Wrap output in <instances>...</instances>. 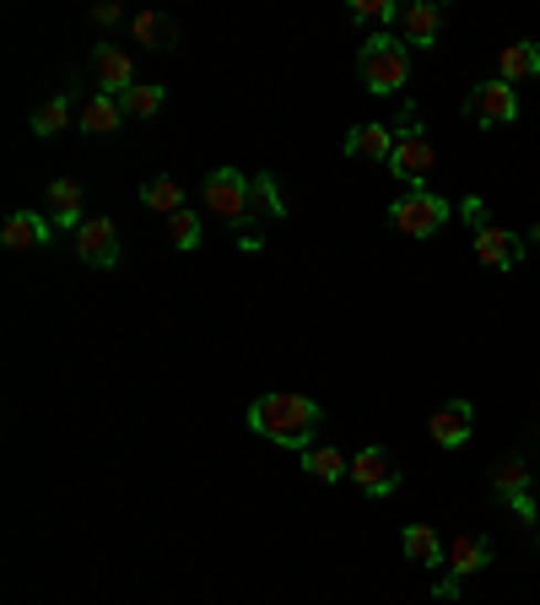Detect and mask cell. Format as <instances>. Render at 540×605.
<instances>
[{
    "label": "cell",
    "mask_w": 540,
    "mask_h": 605,
    "mask_svg": "<svg viewBox=\"0 0 540 605\" xmlns=\"http://www.w3.org/2000/svg\"><path fill=\"white\" fill-rule=\"evenodd\" d=\"M319 422H325V405L308 401V395H293V390H271V395H260V401L248 405V427L260 438H271V444L297 449V454L314 444Z\"/></svg>",
    "instance_id": "obj_1"
},
{
    "label": "cell",
    "mask_w": 540,
    "mask_h": 605,
    "mask_svg": "<svg viewBox=\"0 0 540 605\" xmlns=\"http://www.w3.org/2000/svg\"><path fill=\"white\" fill-rule=\"evenodd\" d=\"M357 76L368 93L379 98H394L405 82H411V50L405 39H390V33H368L362 50H357Z\"/></svg>",
    "instance_id": "obj_2"
},
{
    "label": "cell",
    "mask_w": 540,
    "mask_h": 605,
    "mask_svg": "<svg viewBox=\"0 0 540 605\" xmlns=\"http://www.w3.org/2000/svg\"><path fill=\"white\" fill-rule=\"evenodd\" d=\"M205 211L222 216L227 227H239L244 216H254V173H244V168L205 173Z\"/></svg>",
    "instance_id": "obj_3"
},
{
    "label": "cell",
    "mask_w": 540,
    "mask_h": 605,
    "mask_svg": "<svg viewBox=\"0 0 540 605\" xmlns=\"http://www.w3.org/2000/svg\"><path fill=\"white\" fill-rule=\"evenodd\" d=\"M448 216H454V205L443 201V195H433V190H405V195L390 205L394 233H405V238H433Z\"/></svg>",
    "instance_id": "obj_4"
},
{
    "label": "cell",
    "mask_w": 540,
    "mask_h": 605,
    "mask_svg": "<svg viewBox=\"0 0 540 605\" xmlns=\"http://www.w3.org/2000/svg\"><path fill=\"white\" fill-rule=\"evenodd\" d=\"M465 119H470V125H513V119H519V93H513V82H502V76L476 82L470 98H465Z\"/></svg>",
    "instance_id": "obj_5"
},
{
    "label": "cell",
    "mask_w": 540,
    "mask_h": 605,
    "mask_svg": "<svg viewBox=\"0 0 540 605\" xmlns=\"http://www.w3.org/2000/svg\"><path fill=\"white\" fill-rule=\"evenodd\" d=\"M487 562H491V541H487V535H459V541L448 546V562H443V567H448V579H438V595H443V601H454V595H459V584H465L470 573H481Z\"/></svg>",
    "instance_id": "obj_6"
},
{
    "label": "cell",
    "mask_w": 540,
    "mask_h": 605,
    "mask_svg": "<svg viewBox=\"0 0 540 605\" xmlns=\"http://www.w3.org/2000/svg\"><path fill=\"white\" fill-rule=\"evenodd\" d=\"M76 254L93 265V270H114L119 265V222L114 216H87L76 227Z\"/></svg>",
    "instance_id": "obj_7"
},
{
    "label": "cell",
    "mask_w": 540,
    "mask_h": 605,
    "mask_svg": "<svg viewBox=\"0 0 540 605\" xmlns=\"http://www.w3.org/2000/svg\"><path fill=\"white\" fill-rule=\"evenodd\" d=\"M351 481L368 492V498H390L394 487H400V470H394V454L379 449V444H368V449L351 454Z\"/></svg>",
    "instance_id": "obj_8"
},
{
    "label": "cell",
    "mask_w": 540,
    "mask_h": 605,
    "mask_svg": "<svg viewBox=\"0 0 540 605\" xmlns=\"http://www.w3.org/2000/svg\"><path fill=\"white\" fill-rule=\"evenodd\" d=\"M433 162H438V151H433V141H427L422 130H411V136H400V147H394L390 173H394V179H405L411 190H422V179L433 173Z\"/></svg>",
    "instance_id": "obj_9"
},
{
    "label": "cell",
    "mask_w": 540,
    "mask_h": 605,
    "mask_svg": "<svg viewBox=\"0 0 540 605\" xmlns=\"http://www.w3.org/2000/svg\"><path fill=\"white\" fill-rule=\"evenodd\" d=\"M470 427H476V405L470 401H443L433 411V422H427V433H433L438 449H465L470 444Z\"/></svg>",
    "instance_id": "obj_10"
},
{
    "label": "cell",
    "mask_w": 540,
    "mask_h": 605,
    "mask_svg": "<svg viewBox=\"0 0 540 605\" xmlns=\"http://www.w3.org/2000/svg\"><path fill=\"white\" fill-rule=\"evenodd\" d=\"M93 82H98V93H108V98H125V93L136 87L130 54L119 50V44H98V50H93Z\"/></svg>",
    "instance_id": "obj_11"
},
{
    "label": "cell",
    "mask_w": 540,
    "mask_h": 605,
    "mask_svg": "<svg viewBox=\"0 0 540 605\" xmlns=\"http://www.w3.org/2000/svg\"><path fill=\"white\" fill-rule=\"evenodd\" d=\"M476 259H481L487 270H513V265L525 259V244H519V233H508V227L487 222V227L476 233Z\"/></svg>",
    "instance_id": "obj_12"
},
{
    "label": "cell",
    "mask_w": 540,
    "mask_h": 605,
    "mask_svg": "<svg viewBox=\"0 0 540 605\" xmlns=\"http://www.w3.org/2000/svg\"><path fill=\"white\" fill-rule=\"evenodd\" d=\"M438 28H443V6H433V0H416V6L400 11L405 50H433V44H438Z\"/></svg>",
    "instance_id": "obj_13"
},
{
    "label": "cell",
    "mask_w": 540,
    "mask_h": 605,
    "mask_svg": "<svg viewBox=\"0 0 540 605\" xmlns=\"http://www.w3.org/2000/svg\"><path fill=\"white\" fill-rule=\"evenodd\" d=\"M54 238V222L50 216H33V211H11L6 227H0V244L6 250H44Z\"/></svg>",
    "instance_id": "obj_14"
},
{
    "label": "cell",
    "mask_w": 540,
    "mask_h": 605,
    "mask_svg": "<svg viewBox=\"0 0 540 605\" xmlns=\"http://www.w3.org/2000/svg\"><path fill=\"white\" fill-rule=\"evenodd\" d=\"M54 222V233H76L87 216H82V184L76 179H54L50 184V211H44Z\"/></svg>",
    "instance_id": "obj_15"
},
{
    "label": "cell",
    "mask_w": 540,
    "mask_h": 605,
    "mask_svg": "<svg viewBox=\"0 0 540 605\" xmlns=\"http://www.w3.org/2000/svg\"><path fill=\"white\" fill-rule=\"evenodd\" d=\"M394 147H400V130L394 125H357L346 136V151L351 157H368V162H390Z\"/></svg>",
    "instance_id": "obj_16"
},
{
    "label": "cell",
    "mask_w": 540,
    "mask_h": 605,
    "mask_svg": "<svg viewBox=\"0 0 540 605\" xmlns=\"http://www.w3.org/2000/svg\"><path fill=\"white\" fill-rule=\"evenodd\" d=\"M130 39L147 44V50H173L179 44V22L162 17V11H136L130 17Z\"/></svg>",
    "instance_id": "obj_17"
},
{
    "label": "cell",
    "mask_w": 540,
    "mask_h": 605,
    "mask_svg": "<svg viewBox=\"0 0 540 605\" xmlns=\"http://www.w3.org/2000/svg\"><path fill=\"white\" fill-rule=\"evenodd\" d=\"M400 546H405V556H411L416 567H427V573L448 562V546L438 541V530H427V524H411V530L400 535Z\"/></svg>",
    "instance_id": "obj_18"
},
{
    "label": "cell",
    "mask_w": 540,
    "mask_h": 605,
    "mask_svg": "<svg viewBox=\"0 0 540 605\" xmlns=\"http://www.w3.org/2000/svg\"><path fill=\"white\" fill-rule=\"evenodd\" d=\"M119 119H125V108H119V98H108V93H93V98L82 103V130L87 136H114Z\"/></svg>",
    "instance_id": "obj_19"
},
{
    "label": "cell",
    "mask_w": 540,
    "mask_h": 605,
    "mask_svg": "<svg viewBox=\"0 0 540 605\" xmlns=\"http://www.w3.org/2000/svg\"><path fill=\"white\" fill-rule=\"evenodd\" d=\"M303 470L314 481H341V476H351V459L341 449H330V444H308L303 449Z\"/></svg>",
    "instance_id": "obj_20"
},
{
    "label": "cell",
    "mask_w": 540,
    "mask_h": 605,
    "mask_svg": "<svg viewBox=\"0 0 540 605\" xmlns=\"http://www.w3.org/2000/svg\"><path fill=\"white\" fill-rule=\"evenodd\" d=\"M491 492L508 498V503H525V498H530V470H525V459L497 465V470H491Z\"/></svg>",
    "instance_id": "obj_21"
},
{
    "label": "cell",
    "mask_w": 540,
    "mask_h": 605,
    "mask_svg": "<svg viewBox=\"0 0 540 605\" xmlns=\"http://www.w3.org/2000/svg\"><path fill=\"white\" fill-rule=\"evenodd\" d=\"M497 65H502V82H530L540 76V44H508Z\"/></svg>",
    "instance_id": "obj_22"
},
{
    "label": "cell",
    "mask_w": 540,
    "mask_h": 605,
    "mask_svg": "<svg viewBox=\"0 0 540 605\" xmlns=\"http://www.w3.org/2000/svg\"><path fill=\"white\" fill-rule=\"evenodd\" d=\"M162 103H168V87H157V82H136V87L119 98V108H125V119H151Z\"/></svg>",
    "instance_id": "obj_23"
},
{
    "label": "cell",
    "mask_w": 540,
    "mask_h": 605,
    "mask_svg": "<svg viewBox=\"0 0 540 605\" xmlns=\"http://www.w3.org/2000/svg\"><path fill=\"white\" fill-rule=\"evenodd\" d=\"M141 201H147L157 216H173V211H184V184H179V179H147V184H141Z\"/></svg>",
    "instance_id": "obj_24"
},
{
    "label": "cell",
    "mask_w": 540,
    "mask_h": 605,
    "mask_svg": "<svg viewBox=\"0 0 540 605\" xmlns=\"http://www.w3.org/2000/svg\"><path fill=\"white\" fill-rule=\"evenodd\" d=\"M65 125H71V98L65 93H54V98L33 108V136H60Z\"/></svg>",
    "instance_id": "obj_25"
},
{
    "label": "cell",
    "mask_w": 540,
    "mask_h": 605,
    "mask_svg": "<svg viewBox=\"0 0 540 605\" xmlns=\"http://www.w3.org/2000/svg\"><path fill=\"white\" fill-rule=\"evenodd\" d=\"M400 11H405V6H394V0H357V6H351V17L368 22V28H379V33H384V22H400Z\"/></svg>",
    "instance_id": "obj_26"
},
{
    "label": "cell",
    "mask_w": 540,
    "mask_h": 605,
    "mask_svg": "<svg viewBox=\"0 0 540 605\" xmlns=\"http://www.w3.org/2000/svg\"><path fill=\"white\" fill-rule=\"evenodd\" d=\"M168 238H173V250H195L200 244V216L190 211V205L168 216Z\"/></svg>",
    "instance_id": "obj_27"
},
{
    "label": "cell",
    "mask_w": 540,
    "mask_h": 605,
    "mask_svg": "<svg viewBox=\"0 0 540 605\" xmlns=\"http://www.w3.org/2000/svg\"><path fill=\"white\" fill-rule=\"evenodd\" d=\"M254 201L265 205V222L287 216V205H282V190H276V179H271V173H254Z\"/></svg>",
    "instance_id": "obj_28"
},
{
    "label": "cell",
    "mask_w": 540,
    "mask_h": 605,
    "mask_svg": "<svg viewBox=\"0 0 540 605\" xmlns=\"http://www.w3.org/2000/svg\"><path fill=\"white\" fill-rule=\"evenodd\" d=\"M119 17H125V11H119L114 0H98V6H93V22H98V28H114Z\"/></svg>",
    "instance_id": "obj_29"
},
{
    "label": "cell",
    "mask_w": 540,
    "mask_h": 605,
    "mask_svg": "<svg viewBox=\"0 0 540 605\" xmlns=\"http://www.w3.org/2000/svg\"><path fill=\"white\" fill-rule=\"evenodd\" d=\"M465 222H470V227H476V233H481V227H487V222H481V201H465Z\"/></svg>",
    "instance_id": "obj_30"
},
{
    "label": "cell",
    "mask_w": 540,
    "mask_h": 605,
    "mask_svg": "<svg viewBox=\"0 0 540 605\" xmlns=\"http://www.w3.org/2000/svg\"><path fill=\"white\" fill-rule=\"evenodd\" d=\"M536 244H540V222H536Z\"/></svg>",
    "instance_id": "obj_31"
},
{
    "label": "cell",
    "mask_w": 540,
    "mask_h": 605,
    "mask_svg": "<svg viewBox=\"0 0 540 605\" xmlns=\"http://www.w3.org/2000/svg\"><path fill=\"white\" fill-rule=\"evenodd\" d=\"M536 503H540V487H536Z\"/></svg>",
    "instance_id": "obj_32"
}]
</instances>
